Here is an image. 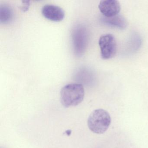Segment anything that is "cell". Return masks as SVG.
<instances>
[{"instance_id":"obj_1","label":"cell","mask_w":148,"mask_h":148,"mask_svg":"<svg viewBox=\"0 0 148 148\" xmlns=\"http://www.w3.org/2000/svg\"><path fill=\"white\" fill-rule=\"evenodd\" d=\"M84 95V89L82 84H68L61 89L60 101L66 108L76 106L83 101Z\"/></svg>"},{"instance_id":"obj_2","label":"cell","mask_w":148,"mask_h":148,"mask_svg":"<svg viewBox=\"0 0 148 148\" xmlns=\"http://www.w3.org/2000/svg\"><path fill=\"white\" fill-rule=\"evenodd\" d=\"M111 118L108 112L102 109L93 111L89 116L87 124L94 133L102 134L107 130L110 125Z\"/></svg>"},{"instance_id":"obj_3","label":"cell","mask_w":148,"mask_h":148,"mask_svg":"<svg viewBox=\"0 0 148 148\" xmlns=\"http://www.w3.org/2000/svg\"><path fill=\"white\" fill-rule=\"evenodd\" d=\"M72 39L73 51L77 56H81L84 52L88 42L87 30L82 25H78L73 29Z\"/></svg>"},{"instance_id":"obj_4","label":"cell","mask_w":148,"mask_h":148,"mask_svg":"<svg viewBox=\"0 0 148 148\" xmlns=\"http://www.w3.org/2000/svg\"><path fill=\"white\" fill-rule=\"evenodd\" d=\"M102 58L108 60L112 58L117 51V43L115 37L110 34L102 35L99 40Z\"/></svg>"},{"instance_id":"obj_5","label":"cell","mask_w":148,"mask_h":148,"mask_svg":"<svg viewBox=\"0 0 148 148\" xmlns=\"http://www.w3.org/2000/svg\"><path fill=\"white\" fill-rule=\"evenodd\" d=\"M100 12L105 17H111L118 15L121 10L119 1L116 0H103L98 6Z\"/></svg>"},{"instance_id":"obj_6","label":"cell","mask_w":148,"mask_h":148,"mask_svg":"<svg viewBox=\"0 0 148 148\" xmlns=\"http://www.w3.org/2000/svg\"><path fill=\"white\" fill-rule=\"evenodd\" d=\"M41 12L46 18L54 22L61 21L65 17L64 10L54 5H45L42 8Z\"/></svg>"},{"instance_id":"obj_7","label":"cell","mask_w":148,"mask_h":148,"mask_svg":"<svg viewBox=\"0 0 148 148\" xmlns=\"http://www.w3.org/2000/svg\"><path fill=\"white\" fill-rule=\"evenodd\" d=\"M103 21L108 25L120 29H125L127 25V21L124 17L118 15L111 17H104Z\"/></svg>"},{"instance_id":"obj_8","label":"cell","mask_w":148,"mask_h":148,"mask_svg":"<svg viewBox=\"0 0 148 148\" xmlns=\"http://www.w3.org/2000/svg\"><path fill=\"white\" fill-rule=\"evenodd\" d=\"M12 9L6 5L0 6V21L1 24H8L12 21L14 16Z\"/></svg>"}]
</instances>
